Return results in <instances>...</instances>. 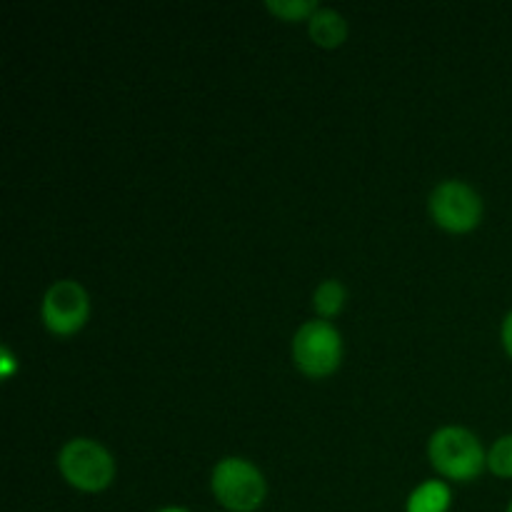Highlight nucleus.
<instances>
[{"mask_svg":"<svg viewBox=\"0 0 512 512\" xmlns=\"http://www.w3.org/2000/svg\"><path fill=\"white\" fill-rule=\"evenodd\" d=\"M428 458L435 473L455 483H470L488 470V450L473 430L443 425L428 440Z\"/></svg>","mask_w":512,"mask_h":512,"instance_id":"f257e3e1","label":"nucleus"},{"mask_svg":"<svg viewBox=\"0 0 512 512\" xmlns=\"http://www.w3.org/2000/svg\"><path fill=\"white\" fill-rule=\"evenodd\" d=\"M210 490L220 508L228 512H255L268 498V480L253 460L225 455L213 465Z\"/></svg>","mask_w":512,"mask_h":512,"instance_id":"f03ea898","label":"nucleus"},{"mask_svg":"<svg viewBox=\"0 0 512 512\" xmlns=\"http://www.w3.org/2000/svg\"><path fill=\"white\" fill-rule=\"evenodd\" d=\"M58 470L70 488L80 493H103L115 480V460L93 438H70L58 450Z\"/></svg>","mask_w":512,"mask_h":512,"instance_id":"7ed1b4c3","label":"nucleus"},{"mask_svg":"<svg viewBox=\"0 0 512 512\" xmlns=\"http://www.w3.org/2000/svg\"><path fill=\"white\" fill-rule=\"evenodd\" d=\"M293 363L305 378H330L343 363V335L330 320H305L293 335Z\"/></svg>","mask_w":512,"mask_h":512,"instance_id":"20e7f679","label":"nucleus"},{"mask_svg":"<svg viewBox=\"0 0 512 512\" xmlns=\"http://www.w3.org/2000/svg\"><path fill=\"white\" fill-rule=\"evenodd\" d=\"M430 218L448 233H470L480 225L485 203L478 190L465 180H440L428 195Z\"/></svg>","mask_w":512,"mask_h":512,"instance_id":"39448f33","label":"nucleus"},{"mask_svg":"<svg viewBox=\"0 0 512 512\" xmlns=\"http://www.w3.org/2000/svg\"><path fill=\"white\" fill-rule=\"evenodd\" d=\"M90 318V295L78 280L60 278L48 285L40 300V320L45 330L58 338H68L85 328Z\"/></svg>","mask_w":512,"mask_h":512,"instance_id":"423d86ee","label":"nucleus"},{"mask_svg":"<svg viewBox=\"0 0 512 512\" xmlns=\"http://www.w3.org/2000/svg\"><path fill=\"white\" fill-rule=\"evenodd\" d=\"M348 20L340 10L320 5L308 20V35L320 48H338L348 40Z\"/></svg>","mask_w":512,"mask_h":512,"instance_id":"0eeeda50","label":"nucleus"},{"mask_svg":"<svg viewBox=\"0 0 512 512\" xmlns=\"http://www.w3.org/2000/svg\"><path fill=\"white\" fill-rule=\"evenodd\" d=\"M453 505V493L445 480H425L410 490L405 500V512H448Z\"/></svg>","mask_w":512,"mask_h":512,"instance_id":"6e6552de","label":"nucleus"},{"mask_svg":"<svg viewBox=\"0 0 512 512\" xmlns=\"http://www.w3.org/2000/svg\"><path fill=\"white\" fill-rule=\"evenodd\" d=\"M345 303H348V288L340 280L328 278L313 290V308L318 318L333 320L335 315L343 313Z\"/></svg>","mask_w":512,"mask_h":512,"instance_id":"1a4fd4ad","label":"nucleus"},{"mask_svg":"<svg viewBox=\"0 0 512 512\" xmlns=\"http://www.w3.org/2000/svg\"><path fill=\"white\" fill-rule=\"evenodd\" d=\"M265 8L285 23H298V20H310L320 5L315 0H265Z\"/></svg>","mask_w":512,"mask_h":512,"instance_id":"9d476101","label":"nucleus"},{"mask_svg":"<svg viewBox=\"0 0 512 512\" xmlns=\"http://www.w3.org/2000/svg\"><path fill=\"white\" fill-rule=\"evenodd\" d=\"M488 470L495 478L512 480V433L500 435L488 448Z\"/></svg>","mask_w":512,"mask_h":512,"instance_id":"9b49d317","label":"nucleus"},{"mask_svg":"<svg viewBox=\"0 0 512 512\" xmlns=\"http://www.w3.org/2000/svg\"><path fill=\"white\" fill-rule=\"evenodd\" d=\"M500 343H503V350L512 360V308L505 313L503 323H500Z\"/></svg>","mask_w":512,"mask_h":512,"instance_id":"f8f14e48","label":"nucleus"},{"mask_svg":"<svg viewBox=\"0 0 512 512\" xmlns=\"http://www.w3.org/2000/svg\"><path fill=\"white\" fill-rule=\"evenodd\" d=\"M15 368H18V363H15V358L10 355V350H0V373H3V378H10V375L15 373Z\"/></svg>","mask_w":512,"mask_h":512,"instance_id":"ddd939ff","label":"nucleus"},{"mask_svg":"<svg viewBox=\"0 0 512 512\" xmlns=\"http://www.w3.org/2000/svg\"><path fill=\"white\" fill-rule=\"evenodd\" d=\"M155 512H190L188 508H180V505H165V508L155 510Z\"/></svg>","mask_w":512,"mask_h":512,"instance_id":"4468645a","label":"nucleus"},{"mask_svg":"<svg viewBox=\"0 0 512 512\" xmlns=\"http://www.w3.org/2000/svg\"><path fill=\"white\" fill-rule=\"evenodd\" d=\"M505 512H512V500L508 503V508H505Z\"/></svg>","mask_w":512,"mask_h":512,"instance_id":"2eb2a0df","label":"nucleus"}]
</instances>
